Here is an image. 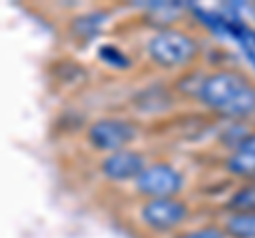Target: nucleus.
<instances>
[{"instance_id": "nucleus-6", "label": "nucleus", "mask_w": 255, "mask_h": 238, "mask_svg": "<svg viewBox=\"0 0 255 238\" xmlns=\"http://www.w3.org/2000/svg\"><path fill=\"white\" fill-rule=\"evenodd\" d=\"M142 170H145V162H142V157L138 153H132V151H117L102 162V172L109 179H115V181L138 177Z\"/></svg>"}, {"instance_id": "nucleus-5", "label": "nucleus", "mask_w": 255, "mask_h": 238, "mask_svg": "<svg viewBox=\"0 0 255 238\" xmlns=\"http://www.w3.org/2000/svg\"><path fill=\"white\" fill-rule=\"evenodd\" d=\"M134 134H136V130L132 123L122 121V119H102L90 128V140L98 149L115 151V149L124 147L126 142H130Z\"/></svg>"}, {"instance_id": "nucleus-11", "label": "nucleus", "mask_w": 255, "mask_h": 238, "mask_svg": "<svg viewBox=\"0 0 255 238\" xmlns=\"http://www.w3.org/2000/svg\"><path fill=\"white\" fill-rule=\"evenodd\" d=\"M100 58L105 60L107 64L115 66V68H124V66L130 64V60H128L126 55H124L122 51H119V49H115V47H111V45L100 47Z\"/></svg>"}, {"instance_id": "nucleus-7", "label": "nucleus", "mask_w": 255, "mask_h": 238, "mask_svg": "<svg viewBox=\"0 0 255 238\" xmlns=\"http://www.w3.org/2000/svg\"><path fill=\"white\" fill-rule=\"evenodd\" d=\"M228 168L241 177H255V134L247 136L238 145L236 153L228 160Z\"/></svg>"}, {"instance_id": "nucleus-3", "label": "nucleus", "mask_w": 255, "mask_h": 238, "mask_svg": "<svg viewBox=\"0 0 255 238\" xmlns=\"http://www.w3.org/2000/svg\"><path fill=\"white\" fill-rule=\"evenodd\" d=\"M181 185V174L168 164H151L136 177V189L151 198H172Z\"/></svg>"}, {"instance_id": "nucleus-4", "label": "nucleus", "mask_w": 255, "mask_h": 238, "mask_svg": "<svg viewBox=\"0 0 255 238\" xmlns=\"http://www.w3.org/2000/svg\"><path fill=\"white\" fill-rule=\"evenodd\" d=\"M187 217L185 204L172 198H153L142 206V219L153 230H172Z\"/></svg>"}, {"instance_id": "nucleus-13", "label": "nucleus", "mask_w": 255, "mask_h": 238, "mask_svg": "<svg viewBox=\"0 0 255 238\" xmlns=\"http://www.w3.org/2000/svg\"><path fill=\"white\" fill-rule=\"evenodd\" d=\"M247 55H249V60H251V62H253V64H255V53H253V51L249 49V47H247Z\"/></svg>"}, {"instance_id": "nucleus-1", "label": "nucleus", "mask_w": 255, "mask_h": 238, "mask_svg": "<svg viewBox=\"0 0 255 238\" xmlns=\"http://www.w3.org/2000/svg\"><path fill=\"white\" fill-rule=\"evenodd\" d=\"M200 98L206 107L230 117H247L255 113V85L241 73L221 70L202 81Z\"/></svg>"}, {"instance_id": "nucleus-10", "label": "nucleus", "mask_w": 255, "mask_h": 238, "mask_svg": "<svg viewBox=\"0 0 255 238\" xmlns=\"http://www.w3.org/2000/svg\"><path fill=\"white\" fill-rule=\"evenodd\" d=\"M102 21H105V13H92V15H85V17H79L75 21V32L85 36V38H90V36H94L96 32H98Z\"/></svg>"}, {"instance_id": "nucleus-9", "label": "nucleus", "mask_w": 255, "mask_h": 238, "mask_svg": "<svg viewBox=\"0 0 255 238\" xmlns=\"http://www.w3.org/2000/svg\"><path fill=\"white\" fill-rule=\"evenodd\" d=\"M230 209L236 213H255V185H245L230 200Z\"/></svg>"}, {"instance_id": "nucleus-2", "label": "nucleus", "mask_w": 255, "mask_h": 238, "mask_svg": "<svg viewBox=\"0 0 255 238\" xmlns=\"http://www.w3.org/2000/svg\"><path fill=\"white\" fill-rule=\"evenodd\" d=\"M149 55L162 66H183L196 55V45L177 30H162L149 43Z\"/></svg>"}, {"instance_id": "nucleus-8", "label": "nucleus", "mask_w": 255, "mask_h": 238, "mask_svg": "<svg viewBox=\"0 0 255 238\" xmlns=\"http://www.w3.org/2000/svg\"><path fill=\"white\" fill-rule=\"evenodd\" d=\"M230 236L236 238H255V213H234L226 221Z\"/></svg>"}, {"instance_id": "nucleus-12", "label": "nucleus", "mask_w": 255, "mask_h": 238, "mask_svg": "<svg viewBox=\"0 0 255 238\" xmlns=\"http://www.w3.org/2000/svg\"><path fill=\"white\" fill-rule=\"evenodd\" d=\"M179 238H226V234L219 228H200V230H194V232L183 234Z\"/></svg>"}]
</instances>
